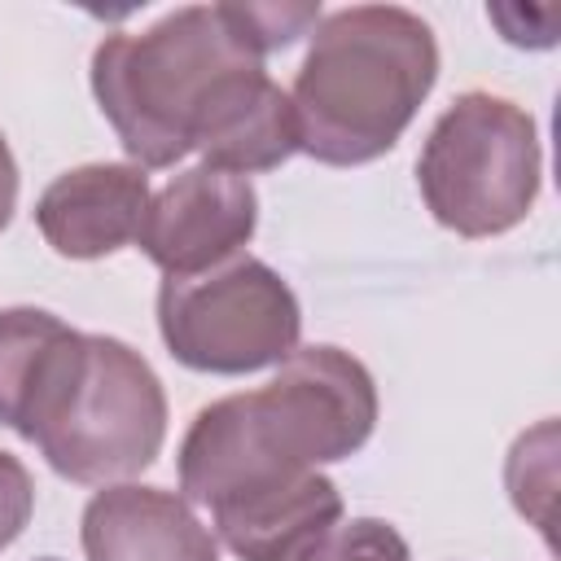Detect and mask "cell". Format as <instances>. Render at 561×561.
<instances>
[{
    "instance_id": "obj_1",
    "label": "cell",
    "mask_w": 561,
    "mask_h": 561,
    "mask_svg": "<svg viewBox=\"0 0 561 561\" xmlns=\"http://www.w3.org/2000/svg\"><path fill=\"white\" fill-rule=\"evenodd\" d=\"M377 425L368 368L337 346H294L280 373L245 394L206 403L180 443L188 504H224L259 486L346 460Z\"/></svg>"
},
{
    "instance_id": "obj_2",
    "label": "cell",
    "mask_w": 561,
    "mask_h": 561,
    "mask_svg": "<svg viewBox=\"0 0 561 561\" xmlns=\"http://www.w3.org/2000/svg\"><path fill=\"white\" fill-rule=\"evenodd\" d=\"M320 22V4H188L140 35H105L92 53V92L136 167H175L210 83L263 66Z\"/></svg>"
},
{
    "instance_id": "obj_3",
    "label": "cell",
    "mask_w": 561,
    "mask_h": 561,
    "mask_svg": "<svg viewBox=\"0 0 561 561\" xmlns=\"http://www.w3.org/2000/svg\"><path fill=\"white\" fill-rule=\"evenodd\" d=\"M438 79L425 18L399 4H351L316 22L289 105L298 149L329 167H359L394 149Z\"/></svg>"
},
{
    "instance_id": "obj_4",
    "label": "cell",
    "mask_w": 561,
    "mask_h": 561,
    "mask_svg": "<svg viewBox=\"0 0 561 561\" xmlns=\"http://www.w3.org/2000/svg\"><path fill=\"white\" fill-rule=\"evenodd\" d=\"M543 153L535 118L508 96L465 92L425 136L416 184L430 215L460 237L517 228L539 197Z\"/></svg>"
},
{
    "instance_id": "obj_5",
    "label": "cell",
    "mask_w": 561,
    "mask_h": 561,
    "mask_svg": "<svg viewBox=\"0 0 561 561\" xmlns=\"http://www.w3.org/2000/svg\"><path fill=\"white\" fill-rule=\"evenodd\" d=\"M162 438L167 394L149 359L118 337L83 333V355L31 443L61 478L110 486L149 469Z\"/></svg>"
},
{
    "instance_id": "obj_6",
    "label": "cell",
    "mask_w": 561,
    "mask_h": 561,
    "mask_svg": "<svg viewBox=\"0 0 561 561\" xmlns=\"http://www.w3.org/2000/svg\"><path fill=\"white\" fill-rule=\"evenodd\" d=\"M158 329L184 368L237 377L280 364L298 346L302 311L267 263L237 254L202 276H167L158 289Z\"/></svg>"
},
{
    "instance_id": "obj_7",
    "label": "cell",
    "mask_w": 561,
    "mask_h": 561,
    "mask_svg": "<svg viewBox=\"0 0 561 561\" xmlns=\"http://www.w3.org/2000/svg\"><path fill=\"white\" fill-rule=\"evenodd\" d=\"M254 184L245 175L215 171L202 162L171 175L158 193H149L136 241L149 254V263L162 267V276L184 280L237 259L241 245L254 237Z\"/></svg>"
},
{
    "instance_id": "obj_8",
    "label": "cell",
    "mask_w": 561,
    "mask_h": 561,
    "mask_svg": "<svg viewBox=\"0 0 561 561\" xmlns=\"http://www.w3.org/2000/svg\"><path fill=\"white\" fill-rule=\"evenodd\" d=\"M188 149H197L206 167L232 175L280 167L298 149V118L289 92H280V83H272L263 66L228 70L197 105Z\"/></svg>"
},
{
    "instance_id": "obj_9",
    "label": "cell",
    "mask_w": 561,
    "mask_h": 561,
    "mask_svg": "<svg viewBox=\"0 0 561 561\" xmlns=\"http://www.w3.org/2000/svg\"><path fill=\"white\" fill-rule=\"evenodd\" d=\"M145 206L149 175L136 162H88L39 193L35 224L61 259H105L136 241Z\"/></svg>"
},
{
    "instance_id": "obj_10",
    "label": "cell",
    "mask_w": 561,
    "mask_h": 561,
    "mask_svg": "<svg viewBox=\"0 0 561 561\" xmlns=\"http://www.w3.org/2000/svg\"><path fill=\"white\" fill-rule=\"evenodd\" d=\"M79 539L88 561H219L210 526H202L184 495L136 482L96 491Z\"/></svg>"
},
{
    "instance_id": "obj_11",
    "label": "cell",
    "mask_w": 561,
    "mask_h": 561,
    "mask_svg": "<svg viewBox=\"0 0 561 561\" xmlns=\"http://www.w3.org/2000/svg\"><path fill=\"white\" fill-rule=\"evenodd\" d=\"M210 517L215 535L241 561H294L316 535L337 526L342 495L324 473L307 469L298 478L224 500L210 508Z\"/></svg>"
},
{
    "instance_id": "obj_12",
    "label": "cell",
    "mask_w": 561,
    "mask_h": 561,
    "mask_svg": "<svg viewBox=\"0 0 561 561\" xmlns=\"http://www.w3.org/2000/svg\"><path fill=\"white\" fill-rule=\"evenodd\" d=\"M83 351V333L39 307L0 311V425L26 443L53 412Z\"/></svg>"
},
{
    "instance_id": "obj_13",
    "label": "cell",
    "mask_w": 561,
    "mask_h": 561,
    "mask_svg": "<svg viewBox=\"0 0 561 561\" xmlns=\"http://www.w3.org/2000/svg\"><path fill=\"white\" fill-rule=\"evenodd\" d=\"M552 438H557V430H552V421H543L539 430L522 434L513 443V456H508V495H513L517 513L530 517L543 535H552V486H557V478H552V456H557Z\"/></svg>"
},
{
    "instance_id": "obj_14",
    "label": "cell",
    "mask_w": 561,
    "mask_h": 561,
    "mask_svg": "<svg viewBox=\"0 0 561 561\" xmlns=\"http://www.w3.org/2000/svg\"><path fill=\"white\" fill-rule=\"evenodd\" d=\"M294 561H408V543L390 522L355 517L316 535Z\"/></svg>"
},
{
    "instance_id": "obj_15",
    "label": "cell",
    "mask_w": 561,
    "mask_h": 561,
    "mask_svg": "<svg viewBox=\"0 0 561 561\" xmlns=\"http://www.w3.org/2000/svg\"><path fill=\"white\" fill-rule=\"evenodd\" d=\"M486 18L504 31L508 44H522V48L557 44V26H561V9L557 4H491Z\"/></svg>"
},
{
    "instance_id": "obj_16",
    "label": "cell",
    "mask_w": 561,
    "mask_h": 561,
    "mask_svg": "<svg viewBox=\"0 0 561 561\" xmlns=\"http://www.w3.org/2000/svg\"><path fill=\"white\" fill-rule=\"evenodd\" d=\"M31 508H35V482H31L26 465L18 456L0 451V548H9L26 530Z\"/></svg>"
},
{
    "instance_id": "obj_17",
    "label": "cell",
    "mask_w": 561,
    "mask_h": 561,
    "mask_svg": "<svg viewBox=\"0 0 561 561\" xmlns=\"http://www.w3.org/2000/svg\"><path fill=\"white\" fill-rule=\"evenodd\" d=\"M13 206H18V162H13V149L0 131V232L9 228Z\"/></svg>"
},
{
    "instance_id": "obj_18",
    "label": "cell",
    "mask_w": 561,
    "mask_h": 561,
    "mask_svg": "<svg viewBox=\"0 0 561 561\" xmlns=\"http://www.w3.org/2000/svg\"><path fill=\"white\" fill-rule=\"evenodd\" d=\"M44 561H57V557H44Z\"/></svg>"
}]
</instances>
